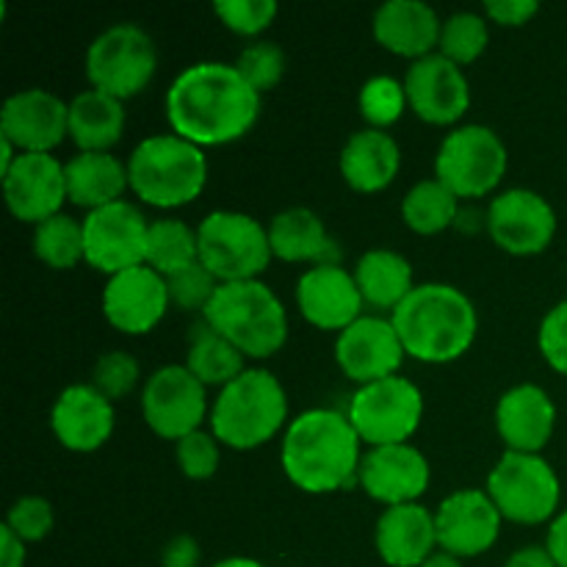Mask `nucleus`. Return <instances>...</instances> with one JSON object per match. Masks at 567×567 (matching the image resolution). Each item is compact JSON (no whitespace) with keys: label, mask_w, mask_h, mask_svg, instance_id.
<instances>
[{"label":"nucleus","mask_w":567,"mask_h":567,"mask_svg":"<svg viewBox=\"0 0 567 567\" xmlns=\"http://www.w3.org/2000/svg\"><path fill=\"white\" fill-rule=\"evenodd\" d=\"M177 468L186 480L205 482L219 471L221 463V443L214 432L197 430L175 443Z\"/></svg>","instance_id":"42"},{"label":"nucleus","mask_w":567,"mask_h":567,"mask_svg":"<svg viewBox=\"0 0 567 567\" xmlns=\"http://www.w3.org/2000/svg\"><path fill=\"white\" fill-rule=\"evenodd\" d=\"M404 358L408 352L399 341L391 316H360L336 338L338 369L358 388L396 377Z\"/></svg>","instance_id":"15"},{"label":"nucleus","mask_w":567,"mask_h":567,"mask_svg":"<svg viewBox=\"0 0 567 567\" xmlns=\"http://www.w3.org/2000/svg\"><path fill=\"white\" fill-rule=\"evenodd\" d=\"M297 308L308 324L327 332H343L363 316V293H360L354 271L341 264L310 266L297 282Z\"/></svg>","instance_id":"22"},{"label":"nucleus","mask_w":567,"mask_h":567,"mask_svg":"<svg viewBox=\"0 0 567 567\" xmlns=\"http://www.w3.org/2000/svg\"><path fill=\"white\" fill-rule=\"evenodd\" d=\"M147 230L150 221L127 199L92 210L83 219L86 264L109 277L144 266Z\"/></svg>","instance_id":"14"},{"label":"nucleus","mask_w":567,"mask_h":567,"mask_svg":"<svg viewBox=\"0 0 567 567\" xmlns=\"http://www.w3.org/2000/svg\"><path fill=\"white\" fill-rule=\"evenodd\" d=\"M504 567H557V563H554V557L548 554L546 546H526L518 548V551L504 563Z\"/></svg>","instance_id":"49"},{"label":"nucleus","mask_w":567,"mask_h":567,"mask_svg":"<svg viewBox=\"0 0 567 567\" xmlns=\"http://www.w3.org/2000/svg\"><path fill=\"white\" fill-rule=\"evenodd\" d=\"M537 347H540L543 360L551 365L557 374L567 377V299L554 305L540 321L537 330Z\"/></svg>","instance_id":"44"},{"label":"nucleus","mask_w":567,"mask_h":567,"mask_svg":"<svg viewBox=\"0 0 567 567\" xmlns=\"http://www.w3.org/2000/svg\"><path fill=\"white\" fill-rule=\"evenodd\" d=\"M210 432L233 452H252L269 443L288 421V393L266 369H247L225 385L210 404Z\"/></svg>","instance_id":"5"},{"label":"nucleus","mask_w":567,"mask_h":567,"mask_svg":"<svg viewBox=\"0 0 567 567\" xmlns=\"http://www.w3.org/2000/svg\"><path fill=\"white\" fill-rule=\"evenodd\" d=\"M221 282L205 269L203 264H194L188 269L177 271V275L166 277V288H169V302L172 308L183 310V313H199L203 316L208 310V305L214 302L216 291H219Z\"/></svg>","instance_id":"40"},{"label":"nucleus","mask_w":567,"mask_h":567,"mask_svg":"<svg viewBox=\"0 0 567 567\" xmlns=\"http://www.w3.org/2000/svg\"><path fill=\"white\" fill-rule=\"evenodd\" d=\"M280 6L275 0H219L214 3V14L227 31L236 37H247L258 42L260 33L277 20Z\"/></svg>","instance_id":"41"},{"label":"nucleus","mask_w":567,"mask_h":567,"mask_svg":"<svg viewBox=\"0 0 567 567\" xmlns=\"http://www.w3.org/2000/svg\"><path fill=\"white\" fill-rule=\"evenodd\" d=\"M491 42V28H487V17L476 14V11H454L443 20L441 28V44L437 53L446 55L457 66H468L482 59Z\"/></svg>","instance_id":"36"},{"label":"nucleus","mask_w":567,"mask_h":567,"mask_svg":"<svg viewBox=\"0 0 567 567\" xmlns=\"http://www.w3.org/2000/svg\"><path fill=\"white\" fill-rule=\"evenodd\" d=\"M271 252L286 264H338V247L324 219L310 208H286L269 221Z\"/></svg>","instance_id":"28"},{"label":"nucleus","mask_w":567,"mask_h":567,"mask_svg":"<svg viewBox=\"0 0 567 567\" xmlns=\"http://www.w3.org/2000/svg\"><path fill=\"white\" fill-rule=\"evenodd\" d=\"M6 208L14 219L42 225L66 203V172L53 153H20L3 175Z\"/></svg>","instance_id":"20"},{"label":"nucleus","mask_w":567,"mask_h":567,"mask_svg":"<svg viewBox=\"0 0 567 567\" xmlns=\"http://www.w3.org/2000/svg\"><path fill=\"white\" fill-rule=\"evenodd\" d=\"M158 70L153 37L136 22H116L92 39L86 50V78L92 89L122 100L136 97Z\"/></svg>","instance_id":"10"},{"label":"nucleus","mask_w":567,"mask_h":567,"mask_svg":"<svg viewBox=\"0 0 567 567\" xmlns=\"http://www.w3.org/2000/svg\"><path fill=\"white\" fill-rule=\"evenodd\" d=\"M341 177L352 192L377 194L385 192L402 169V147L388 131L363 127L352 133L341 150Z\"/></svg>","instance_id":"27"},{"label":"nucleus","mask_w":567,"mask_h":567,"mask_svg":"<svg viewBox=\"0 0 567 567\" xmlns=\"http://www.w3.org/2000/svg\"><path fill=\"white\" fill-rule=\"evenodd\" d=\"M360 116L369 122V127L377 131H388L396 125L404 116L408 105V92H404V81H396L391 75H374L363 83L360 89Z\"/></svg>","instance_id":"37"},{"label":"nucleus","mask_w":567,"mask_h":567,"mask_svg":"<svg viewBox=\"0 0 567 567\" xmlns=\"http://www.w3.org/2000/svg\"><path fill=\"white\" fill-rule=\"evenodd\" d=\"M496 430L507 452L540 454L557 430V404L535 382L509 388L496 404Z\"/></svg>","instance_id":"24"},{"label":"nucleus","mask_w":567,"mask_h":567,"mask_svg":"<svg viewBox=\"0 0 567 567\" xmlns=\"http://www.w3.org/2000/svg\"><path fill=\"white\" fill-rule=\"evenodd\" d=\"M197 260L199 241L194 227H188L183 219H175V216H164V219L150 221L144 266L155 269L161 277H172L177 275V271L194 266Z\"/></svg>","instance_id":"34"},{"label":"nucleus","mask_w":567,"mask_h":567,"mask_svg":"<svg viewBox=\"0 0 567 567\" xmlns=\"http://www.w3.org/2000/svg\"><path fill=\"white\" fill-rule=\"evenodd\" d=\"M443 20L424 0H388L374 11L371 31L388 53L410 59V64L437 53Z\"/></svg>","instance_id":"25"},{"label":"nucleus","mask_w":567,"mask_h":567,"mask_svg":"<svg viewBox=\"0 0 567 567\" xmlns=\"http://www.w3.org/2000/svg\"><path fill=\"white\" fill-rule=\"evenodd\" d=\"M430 460L413 443L369 449L358 474V485L363 487L365 496L380 502L385 509L399 504H419V498L430 491Z\"/></svg>","instance_id":"18"},{"label":"nucleus","mask_w":567,"mask_h":567,"mask_svg":"<svg viewBox=\"0 0 567 567\" xmlns=\"http://www.w3.org/2000/svg\"><path fill=\"white\" fill-rule=\"evenodd\" d=\"M0 136L20 153H53L70 136V103L50 89H20L6 97Z\"/></svg>","instance_id":"17"},{"label":"nucleus","mask_w":567,"mask_h":567,"mask_svg":"<svg viewBox=\"0 0 567 567\" xmlns=\"http://www.w3.org/2000/svg\"><path fill=\"white\" fill-rule=\"evenodd\" d=\"M203 321L252 360L275 358L288 341V310L264 280L221 282Z\"/></svg>","instance_id":"6"},{"label":"nucleus","mask_w":567,"mask_h":567,"mask_svg":"<svg viewBox=\"0 0 567 567\" xmlns=\"http://www.w3.org/2000/svg\"><path fill=\"white\" fill-rule=\"evenodd\" d=\"M125 133V103L100 89L70 100V138L78 153H111Z\"/></svg>","instance_id":"30"},{"label":"nucleus","mask_w":567,"mask_h":567,"mask_svg":"<svg viewBox=\"0 0 567 567\" xmlns=\"http://www.w3.org/2000/svg\"><path fill=\"white\" fill-rule=\"evenodd\" d=\"M22 543H42L55 526L53 504L42 496H22L9 507L6 524Z\"/></svg>","instance_id":"43"},{"label":"nucleus","mask_w":567,"mask_h":567,"mask_svg":"<svg viewBox=\"0 0 567 567\" xmlns=\"http://www.w3.org/2000/svg\"><path fill=\"white\" fill-rule=\"evenodd\" d=\"M463 199L437 177L419 181L402 199V219L415 236H437L457 225Z\"/></svg>","instance_id":"33"},{"label":"nucleus","mask_w":567,"mask_h":567,"mask_svg":"<svg viewBox=\"0 0 567 567\" xmlns=\"http://www.w3.org/2000/svg\"><path fill=\"white\" fill-rule=\"evenodd\" d=\"M502 524V513L487 491H454L435 509L437 548L460 559H474L496 546Z\"/></svg>","instance_id":"21"},{"label":"nucleus","mask_w":567,"mask_h":567,"mask_svg":"<svg viewBox=\"0 0 567 567\" xmlns=\"http://www.w3.org/2000/svg\"><path fill=\"white\" fill-rule=\"evenodd\" d=\"M164 105L172 133L203 150L238 142L260 116V94L225 61L188 64L166 89Z\"/></svg>","instance_id":"1"},{"label":"nucleus","mask_w":567,"mask_h":567,"mask_svg":"<svg viewBox=\"0 0 567 567\" xmlns=\"http://www.w3.org/2000/svg\"><path fill=\"white\" fill-rule=\"evenodd\" d=\"M363 454V441L347 413L316 408L299 413L286 426L280 465L293 487L310 496H327L358 485Z\"/></svg>","instance_id":"2"},{"label":"nucleus","mask_w":567,"mask_h":567,"mask_svg":"<svg viewBox=\"0 0 567 567\" xmlns=\"http://www.w3.org/2000/svg\"><path fill=\"white\" fill-rule=\"evenodd\" d=\"M408 358L430 365L454 363L476 341L480 316L474 302L449 282H421L391 313Z\"/></svg>","instance_id":"3"},{"label":"nucleus","mask_w":567,"mask_h":567,"mask_svg":"<svg viewBox=\"0 0 567 567\" xmlns=\"http://www.w3.org/2000/svg\"><path fill=\"white\" fill-rule=\"evenodd\" d=\"M100 308L114 330L125 332V336H147L164 321L166 310L172 308L166 277H161L150 266L120 271L105 282Z\"/></svg>","instance_id":"19"},{"label":"nucleus","mask_w":567,"mask_h":567,"mask_svg":"<svg viewBox=\"0 0 567 567\" xmlns=\"http://www.w3.org/2000/svg\"><path fill=\"white\" fill-rule=\"evenodd\" d=\"M199 264L219 282L260 280L269 269V227L241 210H214L197 227Z\"/></svg>","instance_id":"7"},{"label":"nucleus","mask_w":567,"mask_h":567,"mask_svg":"<svg viewBox=\"0 0 567 567\" xmlns=\"http://www.w3.org/2000/svg\"><path fill=\"white\" fill-rule=\"evenodd\" d=\"M487 496L504 520L520 526H537L557 518L563 502V485L543 454L504 452L487 474Z\"/></svg>","instance_id":"8"},{"label":"nucleus","mask_w":567,"mask_h":567,"mask_svg":"<svg viewBox=\"0 0 567 567\" xmlns=\"http://www.w3.org/2000/svg\"><path fill=\"white\" fill-rule=\"evenodd\" d=\"M546 548L554 557V563H557V567H567V509H563V513L551 520V526H548Z\"/></svg>","instance_id":"47"},{"label":"nucleus","mask_w":567,"mask_h":567,"mask_svg":"<svg viewBox=\"0 0 567 567\" xmlns=\"http://www.w3.org/2000/svg\"><path fill=\"white\" fill-rule=\"evenodd\" d=\"M404 92H408L410 111L426 125H457L471 109V83L465 70L441 53H432L408 66Z\"/></svg>","instance_id":"16"},{"label":"nucleus","mask_w":567,"mask_h":567,"mask_svg":"<svg viewBox=\"0 0 567 567\" xmlns=\"http://www.w3.org/2000/svg\"><path fill=\"white\" fill-rule=\"evenodd\" d=\"M214 567H266V565L258 563V559H252V557H225Z\"/></svg>","instance_id":"51"},{"label":"nucleus","mask_w":567,"mask_h":567,"mask_svg":"<svg viewBox=\"0 0 567 567\" xmlns=\"http://www.w3.org/2000/svg\"><path fill=\"white\" fill-rule=\"evenodd\" d=\"M421 567H463V559L454 557V554H449V551H443V548H437V551L432 554V557L426 559Z\"/></svg>","instance_id":"50"},{"label":"nucleus","mask_w":567,"mask_h":567,"mask_svg":"<svg viewBox=\"0 0 567 567\" xmlns=\"http://www.w3.org/2000/svg\"><path fill=\"white\" fill-rule=\"evenodd\" d=\"M127 177L136 199L153 208H183L208 186L205 150L177 133L142 138L127 158Z\"/></svg>","instance_id":"4"},{"label":"nucleus","mask_w":567,"mask_h":567,"mask_svg":"<svg viewBox=\"0 0 567 567\" xmlns=\"http://www.w3.org/2000/svg\"><path fill=\"white\" fill-rule=\"evenodd\" d=\"M25 546L9 526H0V567H25Z\"/></svg>","instance_id":"48"},{"label":"nucleus","mask_w":567,"mask_h":567,"mask_svg":"<svg viewBox=\"0 0 567 567\" xmlns=\"http://www.w3.org/2000/svg\"><path fill=\"white\" fill-rule=\"evenodd\" d=\"M236 70L241 72L244 81L264 97L266 92L280 86V81L286 78V50L277 42H269V39H258V42L247 44V48L238 53Z\"/></svg>","instance_id":"38"},{"label":"nucleus","mask_w":567,"mask_h":567,"mask_svg":"<svg viewBox=\"0 0 567 567\" xmlns=\"http://www.w3.org/2000/svg\"><path fill=\"white\" fill-rule=\"evenodd\" d=\"M354 280L365 305L377 310H391V313L415 288L413 266L393 249H369L360 255L354 266Z\"/></svg>","instance_id":"31"},{"label":"nucleus","mask_w":567,"mask_h":567,"mask_svg":"<svg viewBox=\"0 0 567 567\" xmlns=\"http://www.w3.org/2000/svg\"><path fill=\"white\" fill-rule=\"evenodd\" d=\"M485 227L493 244L515 258L540 255L557 236V210L532 188H507L491 199Z\"/></svg>","instance_id":"13"},{"label":"nucleus","mask_w":567,"mask_h":567,"mask_svg":"<svg viewBox=\"0 0 567 567\" xmlns=\"http://www.w3.org/2000/svg\"><path fill=\"white\" fill-rule=\"evenodd\" d=\"M540 11V3L535 0H491L485 3V17L496 25L504 28H524Z\"/></svg>","instance_id":"45"},{"label":"nucleus","mask_w":567,"mask_h":567,"mask_svg":"<svg viewBox=\"0 0 567 567\" xmlns=\"http://www.w3.org/2000/svg\"><path fill=\"white\" fill-rule=\"evenodd\" d=\"M244 360L247 358H244L227 338H221L219 332L210 330L205 321H199L192 330L186 369L192 371L205 388H219L221 391L225 385H230L236 377H241L244 371H247Z\"/></svg>","instance_id":"32"},{"label":"nucleus","mask_w":567,"mask_h":567,"mask_svg":"<svg viewBox=\"0 0 567 567\" xmlns=\"http://www.w3.org/2000/svg\"><path fill=\"white\" fill-rule=\"evenodd\" d=\"M114 426V402H109L92 382L66 385L50 410V430L66 452H97L111 441Z\"/></svg>","instance_id":"23"},{"label":"nucleus","mask_w":567,"mask_h":567,"mask_svg":"<svg viewBox=\"0 0 567 567\" xmlns=\"http://www.w3.org/2000/svg\"><path fill=\"white\" fill-rule=\"evenodd\" d=\"M142 415L158 437L183 441L203 430L205 415H210L208 388L186 365H161L142 388Z\"/></svg>","instance_id":"12"},{"label":"nucleus","mask_w":567,"mask_h":567,"mask_svg":"<svg viewBox=\"0 0 567 567\" xmlns=\"http://www.w3.org/2000/svg\"><path fill=\"white\" fill-rule=\"evenodd\" d=\"M33 255L39 264L55 271H70L86 260V241H83V221L66 214H55L33 227Z\"/></svg>","instance_id":"35"},{"label":"nucleus","mask_w":567,"mask_h":567,"mask_svg":"<svg viewBox=\"0 0 567 567\" xmlns=\"http://www.w3.org/2000/svg\"><path fill=\"white\" fill-rule=\"evenodd\" d=\"M347 415L369 449L410 443L424 419V393L408 377H388L358 388Z\"/></svg>","instance_id":"11"},{"label":"nucleus","mask_w":567,"mask_h":567,"mask_svg":"<svg viewBox=\"0 0 567 567\" xmlns=\"http://www.w3.org/2000/svg\"><path fill=\"white\" fill-rule=\"evenodd\" d=\"M138 380H142V365L125 349H114V352L100 354V360L92 369V385L103 393L109 402H120V399L131 396L136 391Z\"/></svg>","instance_id":"39"},{"label":"nucleus","mask_w":567,"mask_h":567,"mask_svg":"<svg viewBox=\"0 0 567 567\" xmlns=\"http://www.w3.org/2000/svg\"><path fill=\"white\" fill-rule=\"evenodd\" d=\"M374 546L388 567H421L437 551L435 513L424 504L382 509L374 526Z\"/></svg>","instance_id":"26"},{"label":"nucleus","mask_w":567,"mask_h":567,"mask_svg":"<svg viewBox=\"0 0 567 567\" xmlns=\"http://www.w3.org/2000/svg\"><path fill=\"white\" fill-rule=\"evenodd\" d=\"M64 172L66 197L78 208H86V214L120 203L131 188L127 164L111 153H75L64 164Z\"/></svg>","instance_id":"29"},{"label":"nucleus","mask_w":567,"mask_h":567,"mask_svg":"<svg viewBox=\"0 0 567 567\" xmlns=\"http://www.w3.org/2000/svg\"><path fill=\"white\" fill-rule=\"evenodd\" d=\"M507 166L509 153L504 138L480 122L454 127L435 155V177L460 199H480L496 192Z\"/></svg>","instance_id":"9"},{"label":"nucleus","mask_w":567,"mask_h":567,"mask_svg":"<svg viewBox=\"0 0 567 567\" xmlns=\"http://www.w3.org/2000/svg\"><path fill=\"white\" fill-rule=\"evenodd\" d=\"M203 548L192 535H177L161 551V567H199Z\"/></svg>","instance_id":"46"}]
</instances>
